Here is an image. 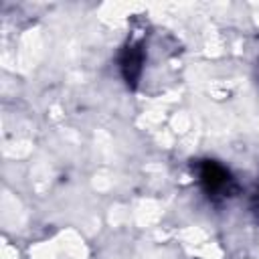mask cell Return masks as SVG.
Segmentation results:
<instances>
[{
  "label": "cell",
  "instance_id": "obj_1",
  "mask_svg": "<svg viewBox=\"0 0 259 259\" xmlns=\"http://www.w3.org/2000/svg\"><path fill=\"white\" fill-rule=\"evenodd\" d=\"M198 182L208 196H233L237 190L231 172L217 160H202L198 164Z\"/></svg>",
  "mask_w": 259,
  "mask_h": 259
},
{
  "label": "cell",
  "instance_id": "obj_2",
  "mask_svg": "<svg viewBox=\"0 0 259 259\" xmlns=\"http://www.w3.org/2000/svg\"><path fill=\"white\" fill-rule=\"evenodd\" d=\"M144 61H146V53H144V45L138 42H127L121 53H119V71L121 77L125 81V85L130 89L138 87V81L142 77L144 71Z\"/></svg>",
  "mask_w": 259,
  "mask_h": 259
}]
</instances>
